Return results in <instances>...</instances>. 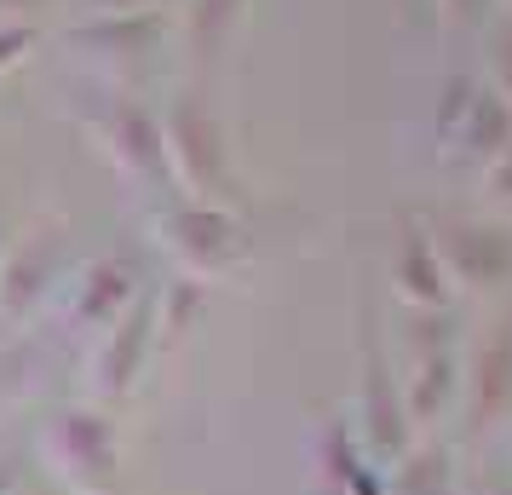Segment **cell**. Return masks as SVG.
<instances>
[{
    "label": "cell",
    "instance_id": "obj_1",
    "mask_svg": "<svg viewBox=\"0 0 512 495\" xmlns=\"http://www.w3.org/2000/svg\"><path fill=\"white\" fill-rule=\"evenodd\" d=\"M47 455H52V467H58V478H64L75 495H104L116 484V467H121L116 421H110L104 409H70V415L52 421Z\"/></svg>",
    "mask_w": 512,
    "mask_h": 495
},
{
    "label": "cell",
    "instance_id": "obj_2",
    "mask_svg": "<svg viewBox=\"0 0 512 495\" xmlns=\"http://www.w3.org/2000/svg\"><path fill=\"white\" fill-rule=\"evenodd\" d=\"M162 248L185 265V277L213 283V277H225V271L248 254V236H242V225H236L225 208H213V202H185V208H173L162 219Z\"/></svg>",
    "mask_w": 512,
    "mask_h": 495
},
{
    "label": "cell",
    "instance_id": "obj_3",
    "mask_svg": "<svg viewBox=\"0 0 512 495\" xmlns=\"http://www.w3.org/2000/svg\"><path fill=\"white\" fill-rule=\"evenodd\" d=\"M461 392V357H455V334L443 311H420L415 317V357H409V380H403V409L409 426H432Z\"/></svg>",
    "mask_w": 512,
    "mask_h": 495
},
{
    "label": "cell",
    "instance_id": "obj_4",
    "mask_svg": "<svg viewBox=\"0 0 512 495\" xmlns=\"http://www.w3.org/2000/svg\"><path fill=\"white\" fill-rule=\"evenodd\" d=\"M409 409H403V380L392 375V363L380 352V340L363 334V455L374 467H397L409 455Z\"/></svg>",
    "mask_w": 512,
    "mask_h": 495
},
{
    "label": "cell",
    "instance_id": "obj_5",
    "mask_svg": "<svg viewBox=\"0 0 512 495\" xmlns=\"http://www.w3.org/2000/svg\"><path fill=\"white\" fill-rule=\"evenodd\" d=\"M449 104L438 116V139L449 150H466L472 162H495L501 150L512 144V110L501 93H484L472 81H449Z\"/></svg>",
    "mask_w": 512,
    "mask_h": 495
},
{
    "label": "cell",
    "instance_id": "obj_6",
    "mask_svg": "<svg viewBox=\"0 0 512 495\" xmlns=\"http://www.w3.org/2000/svg\"><path fill=\"white\" fill-rule=\"evenodd\" d=\"M162 144L167 162L179 167V185H190V196H213L225 185V144H219V127L196 98H179L162 116Z\"/></svg>",
    "mask_w": 512,
    "mask_h": 495
},
{
    "label": "cell",
    "instance_id": "obj_7",
    "mask_svg": "<svg viewBox=\"0 0 512 495\" xmlns=\"http://www.w3.org/2000/svg\"><path fill=\"white\" fill-rule=\"evenodd\" d=\"M150 334H156V300H133V306L104 329V340H98V352H93V392L104 403L127 398V392L139 386Z\"/></svg>",
    "mask_w": 512,
    "mask_h": 495
},
{
    "label": "cell",
    "instance_id": "obj_8",
    "mask_svg": "<svg viewBox=\"0 0 512 495\" xmlns=\"http://www.w3.org/2000/svg\"><path fill=\"white\" fill-rule=\"evenodd\" d=\"M52 271H58V231H47V225L24 236L18 248H6V260H0V323H24L47 300Z\"/></svg>",
    "mask_w": 512,
    "mask_h": 495
},
{
    "label": "cell",
    "instance_id": "obj_9",
    "mask_svg": "<svg viewBox=\"0 0 512 495\" xmlns=\"http://www.w3.org/2000/svg\"><path fill=\"white\" fill-rule=\"evenodd\" d=\"M438 254H443V271L472 288H495L512 277V236L495 231V225H455L438 242Z\"/></svg>",
    "mask_w": 512,
    "mask_h": 495
},
{
    "label": "cell",
    "instance_id": "obj_10",
    "mask_svg": "<svg viewBox=\"0 0 512 495\" xmlns=\"http://www.w3.org/2000/svg\"><path fill=\"white\" fill-rule=\"evenodd\" d=\"M392 283H397V294H403L409 306H420V311L449 306V271H443L438 242H432L426 231L403 236V248H397V260H392Z\"/></svg>",
    "mask_w": 512,
    "mask_h": 495
},
{
    "label": "cell",
    "instance_id": "obj_11",
    "mask_svg": "<svg viewBox=\"0 0 512 495\" xmlns=\"http://www.w3.org/2000/svg\"><path fill=\"white\" fill-rule=\"evenodd\" d=\"M139 300V288H133V271L121 260H104V265H93L81 283H75V300H70V323L75 329H110L121 311Z\"/></svg>",
    "mask_w": 512,
    "mask_h": 495
},
{
    "label": "cell",
    "instance_id": "obj_12",
    "mask_svg": "<svg viewBox=\"0 0 512 495\" xmlns=\"http://www.w3.org/2000/svg\"><path fill=\"white\" fill-rule=\"evenodd\" d=\"M104 139H110V150H116V162L127 173H167L162 121L150 116L144 104H116L104 116Z\"/></svg>",
    "mask_w": 512,
    "mask_h": 495
},
{
    "label": "cell",
    "instance_id": "obj_13",
    "mask_svg": "<svg viewBox=\"0 0 512 495\" xmlns=\"http://www.w3.org/2000/svg\"><path fill=\"white\" fill-rule=\"evenodd\" d=\"M466 386H472V426H489L512 403V323L478 346V363H472Z\"/></svg>",
    "mask_w": 512,
    "mask_h": 495
},
{
    "label": "cell",
    "instance_id": "obj_14",
    "mask_svg": "<svg viewBox=\"0 0 512 495\" xmlns=\"http://www.w3.org/2000/svg\"><path fill=\"white\" fill-rule=\"evenodd\" d=\"M323 472H328V490L334 495H386L374 461L363 455V438L346 421H328V432H323Z\"/></svg>",
    "mask_w": 512,
    "mask_h": 495
},
{
    "label": "cell",
    "instance_id": "obj_15",
    "mask_svg": "<svg viewBox=\"0 0 512 495\" xmlns=\"http://www.w3.org/2000/svg\"><path fill=\"white\" fill-rule=\"evenodd\" d=\"M455 490V472H449V455L438 444L409 449L392 467V495H449Z\"/></svg>",
    "mask_w": 512,
    "mask_h": 495
},
{
    "label": "cell",
    "instance_id": "obj_16",
    "mask_svg": "<svg viewBox=\"0 0 512 495\" xmlns=\"http://www.w3.org/2000/svg\"><path fill=\"white\" fill-rule=\"evenodd\" d=\"M162 35V18L150 12H116V18H104V24H87V29H75V41L81 47H121V52H144L150 41Z\"/></svg>",
    "mask_w": 512,
    "mask_h": 495
},
{
    "label": "cell",
    "instance_id": "obj_17",
    "mask_svg": "<svg viewBox=\"0 0 512 495\" xmlns=\"http://www.w3.org/2000/svg\"><path fill=\"white\" fill-rule=\"evenodd\" d=\"M202 288H208V283H196V277L173 283V294L156 306V329H162V334H179V329H185V317H196V311H202Z\"/></svg>",
    "mask_w": 512,
    "mask_h": 495
},
{
    "label": "cell",
    "instance_id": "obj_18",
    "mask_svg": "<svg viewBox=\"0 0 512 495\" xmlns=\"http://www.w3.org/2000/svg\"><path fill=\"white\" fill-rule=\"evenodd\" d=\"M236 18V0H202V6H196V35H202V41H219V29L231 24Z\"/></svg>",
    "mask_w": 512,
    "mask_h": 495
},
{
    "label": "cell",
    "instance_id": "obj_19",
    "mask_svg": "<svg viewBox=\"0 0 512 495\" xmlns=\"http://www.w3.org/2000/svg\"><path fill=\"white\" fill-rule=\"evenodd\" d=\"M489 196H495V202H512V144L489 162Z\"/></svg>",
    "mask_w": 512,
    "mask_h": 495
},
{
    "label": "cell",
    "instance_id": "obj_20",
    "mask_svg": "<svg viewBox=\"0 0 512 495\" xmlns=\"http://www.w3.org/2000/svg\"><path fill=\"white\" fill-rule=\"evenodd\" d=\"M24 47H35V29H0V64H12V58H24Z\"/></svg>",
    "mask_w": 512,
    "mask_h": 495
},
{
    "label": "cell",
    "instance_id": "obj_21",
    "mask_svg": "<svg viewBox=\"0 0 512 495\" xmlns=\"http://www.w3.org/2000/svg\"><path fill=\"white\" fill-rule=\"evenodd\" d=\"M495 81H501V93H512V29L495 41Z\"/></svg>",
    "mask_w": 512,
    "mask_h": 495
},
{
    "label": "cell",
    "instance_id": "obj_22",
    "mask_svg": "<svg viewBox=\"0 0 512 495\" xmlns=\"http://www.w3.org/2000/svg\"><path fill=\"white\" fill-rule=\"evenodd\" d=\"M18 478H24V467H18V461H0V495L18 490Z\"/></svg>",
    "mask_w": 512,
    "mask_h": 495
},
{
    "label": "cell",
    "instance_id": "obj_23",
    "mask_svg": "<svg viewBox=\"0 0 512 495\" xmlns=\"http://www.w3.org/2000/svg\"><path fill=\"white\" fill-rule=\"evenodd\" d=\"M144 6L156 12V6H173V0H110V12H144Z\"/></svg>",
    "mask_w": 512,
    "mask_h": 495
},
{
    "label": "cell",
    "instance_id": "obj_24",
    "mask_svg": "<svg viewBox=\"0 0 512 495\" xmlns=\"http://www.w3.org/2000/svg\"><path fill=\"white\" fill-rule=\"evenodd\" d=\"M449 6V18H466V12H478V0H443Z\"/></svg>",
    "mask_w": 512,
    "mask_h": 495
},
{
    "label": "cell",
    "instance_id": "obj_25",
    "mask_svg": "<svg viewBox=\"0 0 512 495\" xmlns=\"http://www.w3.org/2000/svg\"><path fill=\"white\" fill-rule=\"evenodd\" d=\"M489 495H512V490H489Z\"/></svg>",
    "mask_w": 512,
    "mask_h": 495
}]
</instances>
